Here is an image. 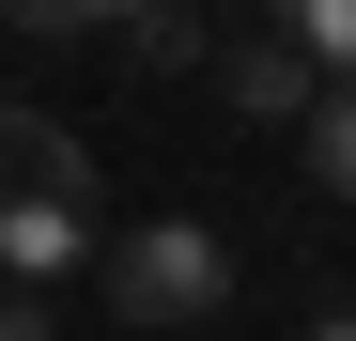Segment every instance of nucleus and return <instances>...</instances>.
Wrapping results in <instances>:
<instances>
[{
    "label": "nucleus",
    "mask_w": 356,
    "mask_h": 341,
    "mask_svg": "<svg viewBox=\"0 0 356 341\" xmlns=\"http://www.w3.org/2000/svg\"><path fill=\"white\" fill-rule=\"evenodd\" d=\"M217 295H232V248L202 233V217H140V233L108 248V310L124 326H202Z\"/></svg>",
    "instance_id": "f03ea898"
},
{
    "label": "nucleus",
    "mask_w": 356,
    "mask_h": 341,
    "mask_svg": "<svg viewBox=\"0 0 356 341\" xmlns=\"http://www.w3.org/2000/svg\"><path fill=\"white\" fill-rule=\"evenodd\" d=\"M264 16H279L294 47H310L325 78H356V0H264Z\"/></svg>",
    "instance_id": "423d86ee"
},
{
    "label": "nucleus",
    "mask_w": 356,
    "mask_h": 341,
    "mask_svg": "<svg viewBox=\"0 0 356 341\" xmlns=\"http://www.w3.org/2000/svg\"><path fill=\"white\" fill-rule=\"evenodd\" d=\"M202 47H217V31H202V0H155V16L124 31V63H140V78H186Z\"/></svg>",
    "instance_id": "39448f33"
},
{
    "label": "nucleus",
    "mask_w": 356,
    "mask_h": 341,
    "mask_svg": "<svg viewBox=\"0 0 356 341\" xmlns=\"http://www.w3.org/2000/svg\"><path fill=\"white\" fill-rule=\"evenodd\" d=\"M310 170H325V187H341V202H356V78H341V93L310 109Z\"/></svg>",
    "instance_id": "0eeeda50"
},
{
    "label": "nucleus",
    "mask_w": 356,
    "mask_h": 341,
    "mask_svg": "<svg viewBox=\"0 0 356 341\" xmlns=\"http://www.w3.org/2000/svg\"><path fill=\"white\" fill-rule=\"evenodd\" d=\"M155 0H0V31H31V47H93V31H140Z\"/></svg>",
    "instance_id": "20e7f679"
},
{
    "label": "nucleus",
    "mask_w": 356,
    "mask_h": 341,
    "mask_svg": "<svg viewBox=\"0 0 356 341\" xmlns=\"http://www.w3.org/2000/svg\"><path fill=\"white\" fill-rule=\"evenodd\" d=\"M93 264V155L47 125V109H0V279L47 295V279Z\"/></svg>",
    "instance_id": "f257e3e1"
},
{
    "label": "nucleus",
    "mask_w": 356,
    "mask_h": 341,
    "mask_svg": "<svg viewBox=\"0 0 356 341\" xmlns=\"http://www.w3.org/2000/svg\"><path fill=\"white\" fill-rule=\"evenodd\" d=\"M0 341H63V326H47V295H16V279H0Z\"/></svg>",
    "instance_id": "6e6552de"
},
{
    "label": "nucleus",
    "mask_w": 356,
    "mask_h": 341,
    "mask_svg": "<svg viewBox=\"0 0 356 341\" xmlns=\"http://www.w3.org/2000/svg\"><path fill=\"white\" fill-rule=\"evenodd\" d=\"M217 93H232V125H310V109H325L341 78H325L310 47H294V31L264 16V31H232V47H217Z\"/></svg>",
    "instance_id": "7ed1b4c3"
},
{
    "label": "nucleus",
    "mask_w": 356,
    "mask_h": 341,
    "mask_svg": "<svg viewBox=\"0 0 356 341\" xmlns=\"http://www.w3.org/2000/svg\"><path fill=\"white\" fill-rule=\"evenodd\" d=\"M310 341H356V310H310Z\"/></svg>",
    "instance_id": "1a4fd4ad"
}]
</instances>
